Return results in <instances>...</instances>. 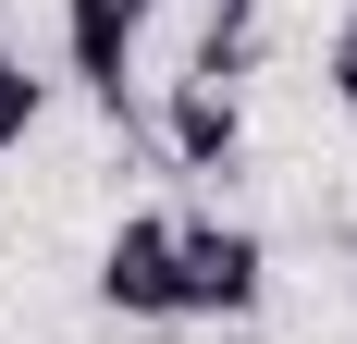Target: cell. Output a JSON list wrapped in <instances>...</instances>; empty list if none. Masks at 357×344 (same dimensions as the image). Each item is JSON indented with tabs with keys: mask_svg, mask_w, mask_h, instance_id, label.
<instances>
[{
	"mask_svg": "<svg viewBox=\"0 0 357 344\" xmlns=\"http://www.w3.org/2000/svg\"><path fill=\"white\" fill-rule=\"evenodd\" d=\"M99 308L111 320H185L173 308V209H123L99 234Z\"/></svg>",
	"mask_w": 357,
	"mask_h": 344,
	"instance_id": "3",
	"label": "cell"
},
{
	"mask_svg": "<svg viewBox=\"0 0 357 344\" xmlns=\"http://www.w3.org/2000/svg\"><path fill=\"white\" fill-rule=\"evenodd\" d=\"M271 295V246L222 209H173V308L185 320H247Z\"/></svg>",
	"mask_w": 357,
	"mask_h": 344,
	"instance_id": "1",
	"label": "cell"
},
{
	"mask_svg": "<svg viewBox=\"0 0 357 344\" xmlns=\"http://www.w3.org/2000/svg\"><path fill=\"white\" fill-rule=\"evenodd\" d=\"M37 111H50V74H37L25 49H13V37H0V160H13V148L37 136Z\"/></svg>",
	"mask_w": 357,
	"mask_h": 344,
	"instance_id": "5",
	"label": "cell"
},
{
	"mask_svg": "<svg viewBox=\"0 0 357 344\" xmlns=\"http://www.w3.org/2000/svg\"><path fill=\"white\" fill-rule=\"evenodd\" d=\"M321 74H333V99L357 111V0H345V25H333V49H321Z\"/></svg>",
	"mask_w": 357,
	"mask_h": 344,
	"instance_id": "6",
	"label": "cell"
},
{
	"mask_svg": "<svg viewBox=\"0 0 357 344\" xmlns=\"http://www.w3.org/2000/svg\"><path fill=\"white\" fill-rule=\"evenodd\" d=\"M173 160L185 172H222V160H234V86H197V74L173 86Z\"/></svg>",
	"mask_w": 357,
	"mask_h": 344,
	"instance_id": "4",
	"label": "cell"
},
{
	"mask_svg": "<svg viewBox=\"0 0 357 344\" xmlns=\"http://www.w3.org/2000/svg\"><path fill=\"white\" fill-rule=\"evenodd\" d=\"M148 25H160V0H62V62H74V86L99 111L136 99V37Z\"/></svg>",
	"mask_w": 357,
	"mask_h": 344,
	"instance_id": "2",
	"label": "cell"
}]
</instances>
